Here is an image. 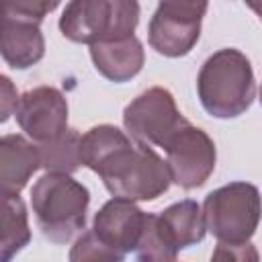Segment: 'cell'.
Instances as JSON below:
<instances>
[{
    "label": "cell",
    "instance_id": "cell-13",
    "mask_svg": "<svg viewBox=\"0 0 262 262\" xmlns=\"http://www.w3.org/2000/svg\"><path fill=\"white\" fill-rule=\"evenodd\" d=\"M90 57L98 74L117 84L137 76L145 61L143 45L135 35L119 41L94 43L90 45Z\"/></svg>",
    "mask_w": 262,
    "mask_h": 262
},
{
    "label": "cell",
    "instance_id": "cell-7",
    "mask_svg": "<svg viewBox=\"0 0 262 262\" xmlns=\"http://www.w3.org/2000/svg\"><path fill=\"white\" fill-rule=\"evenodd\" d=\"M205 12L207 2H160L147 27L151 49L166 57L186 55L201 37Z\"/></svg>",
    "mask_w": 262,
    "mask_h": 262
},
{
    "label": "cell",
    "instance_id": "cell-22",
    "mask_svg": "<svg viewBox=\"0 0 262 262\" xmlns=\"http://www.w3.org/2000/svg\"><path fill=\"white\" fill-rule=\"evenodd\" d=\"M248 8L254 10V12L258 14V18L262 20V2H248Z\"/></svg>",
    "mask_w": 262,
    "mask_h": 262
},
{
    "label": "cell",
    "instance_id": "cell-20",
    "mask_svg": "<svg viewBox=\"0 0 262 262\" xmlns=\"http://www.w3.org/2000/svg\"><path fill=\"white\" fill-rule=\"evenodd\" d=\"M211 262H260V254L252 242H242V244L219 242L213 250Z\"/></svg>",
    "mask_w": 262,
    "mask_h": 262
},
{
    "label": "cell",
    "instance_id": "cell-21",
    "mask_svg": "<svg viewBox=\"0 0 262 262\" xmlns=\"http://www.w3.org/2000/svg\"><path fill=\"white\" fill-rule=\"evenodd\" d=\"M0 82H2V117H0V121L4 123L10 117L12 111L16 113V106H18L20 98L16 96V90H14L12 82L8 80V76H0Z\"/></svg>",
    "mask_w": 262,
    "mask_h": 262
},
{
    "label": "cell",
    "instance_id": "cell-12",
    "mask_svg": "<svg viewBox=\"0 0 262 262\" xmlns=\"http://www.w3.org/2000/svg\"><path fill=\"white\" fill-rule=\"evenodd\" d=\"M0 51L2 59L14 70H27L35 66L45 53V39L39 25L2 16Z\"/></svg>",
    "mask_w": 262,
    "mask_h": 262
},
{
    "label": "cell",
    "instance_id": "cell-8",
    "mask_svg": "<svg viewBox=\"0 0 262 262\" xmlns=\"http://www.w3.org/2000/svg\"><path fill=\"white\" fill-rule=\"evenodd\" d=\"M164 149L172 182L186 190L203 186L215 170L217 151L213 139L190 123H186Z\"/></svg>",
    "mask_w": 262,
    "mask_h": 262
},
{
    "label": "cell",
    "instance_id": "cell-10",
    "mask_svg": "<svg viewBox=\"0 0 262 262\" xmlns=\"http://www.w3.org/2000/svg\"><path fill=\"white\" fill-rule=\"evenodd\" d=\"M145 217H147V213H143L133 201L115 196V199L106 201L100 207V211L94 215L92 231L108 248L127 256L139 244V237H141L143 225H145Z\"/></svg>",
    "mask_w": 262,
    "mask_h": 262
},
{
    "label": "cell",
    "instance_id": "cell-11",
    "mask_svg": "<svg viewBox=\"0 0 262 262\" xmlns=\"http://www.w3.org/2000/svg\"><path fill=\"white\" fill-rule=\"evenodd\" d=\"M37 168H41L37 145L14 133L0 139V182L4 199L18 196Z\"/></svg>",
    "mask_w": 262,
    "mask_h": 262
},
{
    "label": "cell",
    "instance_id": "cell-6",
    "mask_svg": "<svg viewBox=\"0 0 262 262\" xmlns=\"http://www.w3.org/2000/svg\"><path fill=\"white\" fill-rule=\"evenodd\" d=\"M174 96L162 86L147 88L123 111V125L129 135L145 145L166 147V143L186 125Z\"/></svg>",
    "mask_w": 262,
    "mask_h": 262
},
{
    "label": "cell",
    "instance_id": "cell-19",
    "mask_svg": "<svg viewBox=\"0 0 262 262\" xmlns=\"http://www.w3.org/2000/svg\"><path fill=\"white\" fill-rule=\"evenodd\" d=\"M57 6L55 0H6L2 2V16L18 18V20H29L41 25L47 12H51Z\"/></svg>",
    "mask_w": 262,
    "mask_h": 262
},
{
    "label": "cell",
    "instance_id": "cell-3",
    "mask_svg": "<svg viewBox=\"0 0 262 262\" xmlns=\"http://www.w3.org/2000/svg\"><path fill=\"white\" fill-rule=\"evenodd\" d=\"M90 192L70 174L47 172L31 188V207L41 233L53 244H66L86 225Z\"/></svg>",
    "mask_w": 262,
    "mask_h": 262
},
{
    "label": "cell",
    "instance_id": "cell-23",
    "mask_svg": "<svg viewBox=\"0 0 262 262\" xmlns=\"http://www.w3.org/2000/svg\"><path fill=\"white\" fill-rule=\"evenodd\" d=\"M260 104H262V84H260Z\"/></svg>",
    "mask_w": 262,
    "mask_h": 262
},
{
    "label": "cell",
    "instance_id": "cell-14",
    "mask_svg": "<svg viewBox=\"0 0 262 262\" xmlns=\"http://www.w3.org/2000/svg\"><path fill=\"white\" fill-rule=\"evenodd\" d=\"M158 223L162 233L176 250H184L203 242L207 225L203 217V209L196 201L184 199L180 203L170 205L158 215Z\"/></svg>",
    "mask_w": 262,
    "mask_h": 262
},
{
    "label": "cell",
    "instance_id": "cell-16",
    "mask_svg": "<svg viewBox=\"0 0 262 262\" xmlns=\"http://www.w3.org/2000/svg\"><path fill=\"white\" fill-rule=\"evenodd\" d=\"M31 242L27 207L20 196L4 199L2 213V262H10L27 244Z\"/></svg>",
    "mask_w": 262,
    "mask_h": 262
},
{
    "label": "cell",
    "instance_id": "cell-5",
    "mask_svg": "<svg viewBox=\"0 0 262 262\" xmlns=\"http://www.w3.org/2000/svg\"><path fill=\"white\" fill-rule=\"evenodd\" d=\"M262 215L260 192L250 182H229L205 196L203 217L207 231L219 242H250Z\"/></svg>",
    "mask_w": 262,
    "mask_h": 262
},
{
    "label": "cell",
    "instance_id": "cell-4",
    "mask_svg": "<svg viewBox=\"0 0 262 262\" xmlns=\"http://www.w3.org/2000/svg\"><path fill=\"white\" fill-rule=\"evenodd\" d=\"M139 4L127 0H74L66 4L59 31L74 43H104L133 37Z\"/></svg>",
    "mask_w": 262,
    "mask_h": 262
},
{
    "label": "cell",
    "instance_id": "cell-1",
    "mask_svg": "<svg viewBox=\"0 0 262 262\" xmlns=\"http://www.w3.org/2000/svg\"><path fill=\"white\" fill-rule=\"evenodd\" d=\"M82 166L96 172L113 196L154 201L172 182L166 162L115 125H96L80 143Z\"/></svg>",
    "mask_w": 262,
    "mask_h": 262
},
{
    "label": "cell",
    "instance_id": "cell-9",
    "mask_svg": "<svg viewBox=\"0 0 262 262\" xmlns=\"http://www.w3.org/2000/svg\"><path fill=\"white\" fill-rule=\"evenodd\" d=\"M14 115L20 129L37 143L51 141L68 131V100L53 86L27 90Z\"/></svg>",
    "mask_w": 262,
    "mask_h": 262
},
{
    "label": "cell",
    "instance_id": "cell-15",
    "mask_svg": "<svg viewBox=\"0 0 262 262\" xmlns=\"http://www.w3.org/2000/svg\"><path fill=\"white\" fill-rule=\"evenodd\" d=\"M80 143H82V137L76 129H68L59 137L39 143L37 149L41 158V168H45L47 172H57V174L76 172L82 164Z\"/></svg>",
    "mask_w": 262,
    "mask_h": 262
},
{
    "label": "cell",
    "instance_id": "cell-2",
    "mask_svg": "<svg viewBox=\"0 0 262 262\" xmlns=\"http://www.w3.org/2000/svg\"><path fill=\"white\" fill-rule=\"evenodd\" d=\"M196 92L203 108L211 117H239L250 108L256 92L250 59L233 47L215 51L201 66Z\"/></svg>",
    "mask_w": 262,
    "mask_h": 262
},
{
    "label": "cell",
    "instance_id": "cell-17",
    "mask_svg": "<svg viewBox=\"0 0 262 262\" xmlns=\"http://www.w3.org/2000/svg\"><path fill=\"white\" fill-rule=\"evenodd\" d=\"M178 250L162 233L158 215L147 213L143 233L135 248V262H176Z\"/></svg>",
    "mask_w": 262,
    "mask_h": 262
},
{
    "label": "cell",
    "instance_id": "cell-18",
    "mask_svg": "<svg viewBox=\"0 0 262 262\" xmlns=\"http://www.w3.org/2000/svg\"><path fill=\"white\" fill-rule=\"evenodd\" d=\"M123 260L125 256L108 248L104 242H100L92 229L84 231L70 250V262H123Z\"/></svg>",
    "mask_w": 262,
    "mask_h": 262
}]
</instances>
